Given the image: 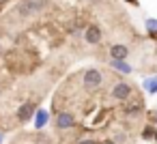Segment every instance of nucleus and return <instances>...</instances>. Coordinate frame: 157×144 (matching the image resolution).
Listing matches in <instances>:
<instances>
[{"label":"nucleus","mask_w":157,"mask_h":144,"mask_svg":"<svg viewBox=\"0 0 157 144\" xmlns=\"http://www.w3.org/2000/svg\"><path fill=\"white\" fill-rule=\"evenodd\" d=\"M45 0H22V2L17 5V13L22 17H28V15H35L43 9Z\"/></svg>","instance_id":"obj_1"},{"label":"nucleus","mask_w":157,"mask_h":144,"mask_svg":"<svg viewBox=\"0 0 157 144\" xmlns=\"http://www.w3.org/2000/svg\"><path fill=\"white\" fill-rule=\"evenodd\" d=\"M82 82H84V86L86 88H99L101 86V82H103V75H101V71L99 69H86L84 71V78H82Z\"/></svg>","instance_id":"obj_2"},{"label":"nucleus","mask_w":157,"mask_h":144,"mask_svg":"<svg viewBox=\"0 0 157 144\" xmlns=\"http://www.w3.org/2000/svg\"><path fill=\"white\" fill-rule=\"evenodd\" d=\"M101 39H103L101 28H99L97 24H88L86 30H84V41L90 43V45H97V43H101Z\"/></svg>","instance_id":"obj_3"},{"label":"nucleus","mask_w":157,"mask_h":144,"mask_svg":"<svg viewBox=\"0 0 157 144\" xmlns=\"http://www.w3.org/2000/svg\"><path fill=\"white\" fill-rule=\"evenodd\" d=\"M131 84H127V82H118V84H114L112 86V97L116 99V101H127L129 97H131Z\"/></svg>","instance_id":"obj_4"},{"label":"nucleus","mask_w":157,"mask_h":144,"mask_svg":"<svg viewBox=\"0 0 157 144\" xmlns=\"http://www.w3.org/2000/svg\"><path fill=\"white\" fill-rule=\"evenodd\" d=\"M75 125V116L71 114V112H58L56 114V129H60V131H67V129H71Z\"/></svg>","instance_id":"obj_5"},{"label":"nucleus","mask_w":157,"mask_h":144,"mask_svg":"<svg viewBox=\"0 0 157 144\" xmlns=\"http://www.w3.org/2000/svg\"><path fill=\"white\" fill-rule=\"evenodd\" d=\"M35 112H37L35 103L26 101V103H22L20 110H17V120H20V123H26V120H30V118L35 116Z\"/></svg>","instance_id":"obj_6"},{"label":"nucleus","mask_w":157,"mask_h":144,"mask_svg":"<svg viewBox=\"0 0 157 144\" xmlns=\"http://www.w3.org/2000/svg\"><path fill=\"white\" fill-rule=\"evenodd\" d=\"M129 54V47L125 43H114L110 45V60H125Z\"/></svg>","instance_id":"obj_7"},{"label":"nucleus","mask_w":157,"mask_h":144,"mask_svg":"<svg viewBox=\"0 0 157 144\" xmlns=\"http://www.w3.org/2000/svg\"><path fill=\"white\" fill-rule=\"evenodd\" d=\"M110 67L112 69H116L118 73H123V75H129L133 69H131V65L127 63V60H110Z\"/></svg>","instance_id":"obj_8"},{"label":"nucleus","mask_w":157,"mask_h":144,"mask_svg":"<svg viewBox=\"0 0 157 144\" xmlns=\"http://www.w3.org/2000/svg\"><path fill=\"white\" fill-rule=\"evenodd\" d=\"M33 118H35V127H37V129H43V127L48 125V120H50V114H48L45 110H41V108H39V110L35 112V116H33Z\"/></svg>","instance_id":"obj_9"},{"label":"nucleus","mask_w":157,"mask_h":144,"mask_svg":"<svg viewBox=\"0 0 157 144\" xmlns=\"http://www.w3.org/2000/svg\"><path fill=\"white\" fill-rule=\"evenodd\" d=\"M142 88H144L148 95H155V93H157V75H153V78H146V80L142 82Z\"/></svg>","instance_id":"obj_10"},{"label":"nucleus","mask_w":157,"mask_h":144,"mask_svg":"<svg viewBox=\"0 0 157 144\" xmlns=\"http://www.w3.org/2000/svg\"><path fill=\"white\" fill-rule=\"evenodd\" d=\"M142 110H144V105H142V103H129V105H125V110H123V112H125V116H138Z\"/></svg>","instance_id":"obj_11"},{"label":"nucleus","mask_w":157,"mask_h":144,"mask_svg":"<svg viewBox=\"0 0 157 144\" xmlns=\"http://www.w3.org/2000/svg\"><path fill=\"white\" fill-rule=\"evenodd\" d=\"M142 140H148V142L157 140V129H155L153 125H146V127L142 129Z\"/></svg>","instance_id":"obj_12"},{"label":"nucleus","mask_w":157,"mask_h":144,"mask_svg":"<svg viewBox=\"0 0 157 144\" xmlns=\"http://www.w3.org/2000/svg\"><path fill=\"white\" fill-rule=\"evenodd\" d=\"M144 28H146V32L155 39V37H157V17H148V20L144 22Z\"/></svg>","instance_id":"obj_13"},{"label":"nucleus","mask_w":157,"mask_h":144,"mask_svg":"<svg viewBox=\"0 0 157 144\" xmlns=\"http://www.w3.org/2000/svg\"><path fill=\"white\" fill-rule=\"evenodd\" d=\"M80 144H99L97 140H90V138H86V140H80Z\"/></svg>","instance_id":"obj_14"},{"label":"nucleus","mask_w":157,"mask_h":144,"mask_svg":"<svg viewBox=\"0 0 157 144\" xmlns=\"http://www.w3.org/2000/svg\"><path fill=\"white\" fill-rule=\"evenodd\" d=\"M99 144H116L114 140H103V142H99Z\"/></svg>","instance_id":"obj_15"},{"label":"nucleus","mask_w":157,"mask_h":144,"mask_svg":"<svg viewBox=\"0 0 157 144\" xmlns=\"http://www.w3.org/2000/svg\"><path fill=\"white\" fill-rule=\"evenodd\" d=\"M125 2H127V5H133V7H136V5H138V0H125Z\"/></svg>","instance_id":"obj_16"},{"label":"nucleus","mask_w":157,"mask_h":144,"mask_svg":"<svg viewBox=\"0 0 157 144\" xmlns=\"http://www.w3.org/2000/svg\"><path fill=\"white\" fill-rule=\"evenodd\" d=\"M2 142H5V135H2V133H0V144H2Z\"/></svg>","instance_id":"obj_17"},{"label":"nucleus","mask_w":157,"mask_h":144,"mask_svg":"<svg viewBox=\"0 0 157 144\" xmlns=\"http://www.w3.org/2000/svg\"><path fill=\"white\" fill-rule=\"evenodd\" d=\"M0 56H2V45H0Z\"/></svg>","instance_id":"obj_18"},{"label":"nucleus","mask_w":157,"mask_h":144,"mask_svg":"<svg viewBox=\"0 0 157 144\" xmlns=\"http://www.w3.org/2000/svg\"><path fill=\"white\" fill-rule=\"evenodd\" d=\"M0 2H7V0H0Z\"/></svg>","instance_id":"obj_19"},{"label":"nucleus","mask_w":157,"mask_h":144,"mask_svg":"<svg viewBox=\"0 0 157 144\" xmlns=\"http://www.w3.org/2000/svg\"><path fill=\"white\" fill-rule=\"evenodd\" d=\"M155 41H157V37H155Z\"/></svg>","instance_id":"obj_20"}]
</instances>
